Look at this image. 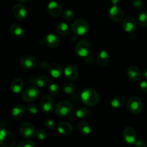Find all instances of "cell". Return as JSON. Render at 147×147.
<instances>
[{"label": "cell", "instance_id": "cell-1", "mask_svg": "<svg viewBox=\"0 0 147 147\" xmlns=\"http://www.w3.org/2000/svg\"><path fill=\"white\" fill-rule=\"evenodd\" d=\"M99 95L93 89H86L81 93V100L87 106H94L99 102Z\"/></svg>", "mask_w": 147, "mask_h": 147}, {"label": "cell", "instance_id": "cell-2", "mask_svg": "<svg viewBox=\"0 0 147 147\" xmlns=\"http://www.w3.org/2000/svg\"><path fill=\"white\" fill-rule=\"evenodd\" d=\"M16 144L15 136L6 129H0V146L3 147H14Z\"/></svg>", "mask_w": 147, "mask_h": 147}, {"label": "cell", "instance_id": "cell-3", "mask_svg": "<svg viewBox=\"0 0 147 147\" xmlns=\"http://www.w3.org/2000/svg\"><path fill=\"white\" fill-rule=\"evenodd\" d=\"M72 31L78 35H84L88 32L89 24L86 20L83 19L76 20L71 25Z\"/></svg>", "mask_w": 147, "mask_h": 147}, {"label": "cell", "instance_id": "cell-4", "mask_svg": "<svg viewBox=\"0 0 147 147\" xmlns=\"http://www.w3.org/2000/svg\"><path fill=\"white\" fill-rule=\"evenodd\" d=\"M91 50V45L86 40H80L76 46V53L78 56L82 58H86L90 55Z\"/></svg>", "mask_w": 147, "mask_h": 147}, {"label": "cell", "instance_id": "cell-5", "mask_svg": "<svg viewBox=\"0 0 147 147\" xmlns=\"http://www.w3.org/2000/svg\"><path fill=\"white\" fill-rule=\"evenodd\" d=\"M73 110V105L68 101H61L55 108L56 114L60 117H65L70 115Z\"/></svg>", "mask_w": 147, "mask_h": 147}, {"label": "cell", "instance_id": "cell-6", "mask_svg": "<svg viewBox=\"0 0 147 147\" xmlns=\"http://www.w3.org/2000/svg\"><path fill=\"white\" fill-rule=\"evenodd\" d=\"M127 108L131 113L139 114L143 109V105L139 98L131 97L127 102Z\"/></svg>", "mask_w": 147, "mask_h": 147}, {"label": "cell", "instance_id": "cell-7", "mask_svg": "<svg viewBox=\"0 0 147 147\" xmlns=\"http://www.w3.org/2000/svg\"><path fill=\"white\" fill-rule=\"evenodd\" d=\"M40 96V91H39L38 87L34 86H31L30 87L27 88L23 92L22 99L25 102H33L36 100Z\"/></svg>", "mask_w": 147, "mask_h": 147}, {"label": "cell", "instance_id": "cell-8", "mask_svg": "<svg viewBox=\"0 0 147 147\" xmlns=\"http://www.w3.org/2000/svg\"><path fill=\"white\" fill-rule=\"evenodd\" d=\"M20 133L25 138H32L35 135V128L34 125L29 122H24L20 127Z\"/></svg>", "mask_w": 147, "mask_h": 147}, {"label": "cell", "instance_id": "cell-9", "mask_svg": "<svg viewBox=\"0 0 147 147\" xmlns=\"http://www.w3.org/2000/svg\"><path fill=\"white\" fill-rule=\"evenodd\" d=\"M20 66L23 69L30 70V69H32L33 68L35 67L37 61H36L35 58L33 57L32 56L28 55V56H24L23 57H22L20 59Z\"/></svg>", "mask_w": 147, "mask_h": 147}, {"label": "cell", "instance_id": "cell-10", "mask_svg": "<svg viewBox=\"0 0 147 147\" xmlns=\"http://www.w3.org/2000/svg\"><path fill=\"white\" fill-rule=\"evenodd\" d=\"M42 110L45 113H50L54 108V101L50 96H45L42 98L40 102Z\"/></svg>", "mask_w": 147, "mask_h": 147}, {"label": "cell", "instance_id": "cell-11", "mask_svg": "<svg viewBox=\"0 0 147 147\" xmlns=\"http://www.w3.org/2000/svg\"><path fill=\"white\" fill-rule=\"evenodd\" d=\"M47 10L50 15L53 17H57L63 13V7L57 1H52L47 5Z\"/></svg>", "mask_w": 147, "mask_h": 147}, {"label": "cell", "instance_id": "cell-12", "mask_svg": "<svg viewBox=\"0 0 147 147\" xmlns=\"http://www.w3.org/2000/svg\"><path fill=\"white\" fill-rule=\"evenodd\" d=\"M122 25L125 31L129 33H134L136 30V20L131 16H128L123 20Z\"/></svg>", "mask_w": 147, "mask_h": 147}, {"label": "cell", "instance_id": "cell-13", "mask_svg": "<svg viewBox=\"0 0 147 147\" xmlns=\"http://www.w3.org/2000/svg\"><path fill=\"white\" fill-rule=\"evenodd\" d=\"M123 138L129 144H135L136 141V133L132 127H127L123 131Z\"/></svg>", "mask_w": 147, "mask_h": 147}, {"label": "cell", "instance_id": "cell-14", "mask_svg": "<svg viewBox=\"0 0 147 147\" xmlns=\"http://www.w3.org/2000/svg\"><path fill=\"white\" fill-rule=\"evenodd\" d=\"M30 84L37 87L44 88L48 86L50 84V79L46 76H40L36 78H32L30 79Z\"/></svg>", "mask_w": 147, "mask_h": 147}, {"label": "cell", "instance_id": "cell-15", "mask_svg": "<svg viewBox=\"0 0 147 147\" xmlns=\"http://www.w3.org/2000/svg\"><path fill=\"white\" fill-rule=\"evenodd\" d=\"M12 12L14 17L19 20H23L27 15V9L21 4H15L12 8Z\"/></svg>", "mask_w": 147, "mask_h": 147}, {"label": "cell", "instance_id": "cell-16", "mask_svg": "<svg viewBox=\"0 0 147 147\" xmlns=\"http://www.w3.org/2000/svg\"><path fill=\"white\" fill-rule=\"evenodd\" d=\"M109 15L113 21L120 22L123 18V12L121 8L115 5L111 7L109 10Z\"/></svg>", "mask_w": 147, "mask_h": 147}, {"label": "cell", "instance_id": "cell-17", "mask_svg": "<svg viewBox=\"0 0 147 147\" xmlns=\"http://www.w3.org/2000/svg\"><path fill=\"white\" fill-rule=\"evenodd\" d=\"M64 74L67 80L75 81L78 76V71L76 66L69 65L65 68Z\"/></svg>", "mask_w": 147, "mask_h": 147}, {"label": "cell", "instance_id": "cell-18", "mask_svg": "<svg viewBox=\"0 0 147 147\" xmlns=\"http://www.w3.org/2000/svg\"><path fill=\"white\" fill-rule=\"evenodd\" d=\"M45 43L48 47L57 48L60 43V40L56 35L53 33H50L47 35L45 37Z\"/></svg>", "mask_w": 147, "mask_h": 147}, {"label": "cell", "instance_id": "cell-19", "mask_svg": "<svg viewBox=\"0 0 147 147\" xmlns=\"http://www.w3.org/2000/svg\"><path fill=\"white\" fill-rule=\"evenodd\" d=\"M127 75L129 79L134 82H138L142 78V72L136 66H131L128 69Z\"/></svg>", "mask_w": 147, "mask_h": 147}, {"label": "cell", "instance_id": "cell-20", "mask_svg": "<svg viewBox=\"0 0 147 147\" xmlns=\"http://www.w3.org/2000/svg\"><path fill=\"white\" fill-rule=\"evenodd\" d=\"M49 71L51 76L53 78H59L63 74V69L60 65L59 63H52L50 66H48Z\"/></svg>", "mask_w": 147, "mask_h": 147}, {"label": "cell", "instance_id": "cell-21", "mask_svg": "<svg viewBox=\"0 0 147 147\" xmlns=\"http://www.w3.org/2000/svg\"><path fill=\"white\" fill-rule=\"evenodd\" d=\"M26 108L22 105H17L14 106L11 110V115L15 119H20L24 115Z\"/></svg>", "mask_w": 147, "mask_h": 147}, {"label": "cell", "instance_id": "cell-22", "mask_svg": "<svg viewBox=\"0 0 147 147\" xmlns=\"http://www.w3.org/2000/svg\"><path fill=\"white\" fill-rule=\"evenodd\" d=\"M109 54L106 50H101L97 56V63L100 66H104L109 63Z\"/></svg>", "mask_w": 147, "mask_h": 147}, {"label": "cell", "instance_id": "cell-23", "mask_svg": "<svg viewBox=\"0 0 147 147\" xmlns=\"http://www.w3.org/2000/svg\"><path fill=\"white\" fill-rule=\"evenodd\" d=\"M57 131L62 135H69L73 131L72 125L67 122H60L57 126Z\"/></svg>", "mask_w": 147, "mask_h": 147}, {"label": "cell", "instance_id": "cell-24", "mask_svg": "<svg viewBox=\"0 0 147 147\" xmlns=\"http://www.w3.org/2000/svg\"><path fill=\"white\" fill-rule=\"evenodd\" d=\"M24 87V82L20 78H16L11 82V89L14 93H20Z\"/></svg>", "mask_w": 147, "mask_h": 147}, {"label": "cell", "instance_id": "cell-25", "mask_svg": "<svg viewBox=\"0 0 147 147\" xmlns=\"http://www.w3.org/2000/svg\"><path fill=\"white\" fill-rule=\"evenodd\" d=\"M56 32L62 36L68 35L70 33V27L65 22H60L56 26Z\"/></svg>", "mask_w": 147, "mask_h": 147}, {"label": "cell", "instance_id": "cell-26", "mask_svg": "<svg viewBox=\"0 0 147 147\" xmlns=\"http://www.w3.org/2000/svg\"><path fill=\"white\" fill-rule=\"evenodd\" d=\"M10 33L16 37H22L24 35V30L22 27L18 24H13L9 27Z\"/></svg>", "mask_w": 147, "mask_h": 147}, {"label": "cell", "instance_id": "cell-27", "mask_svg": "<svg viewBox=\"0 0 147 147\" xmlns=\"http://www.w3.org/2000/svg\"><path fill=\"white\" fill-rule=\"evenodd\" d=\"M125 102H126V100H125V98L123 97L116 96L113 98L111 104L112 108H115V109H119V108H122Z\"/></svg>", "mask_w": 147, "mask_h": 147}, {"label": "cell", "instance_id": "cell-28", "mask_svg": "<svg viewBox=\"0 0 147 147\" xmlns=\"http://www.w3.org/2000/svg\"><path fill=\"white\" fill-rule=\"evenodd\" d=\"M78 129L80 132L85 135H89L91 133L92 128L90 124L86 121H81L78 124Z\"/></svg>", "mask_w": 147, "mask_h": 147}, {"label": "cell", "instance_id": "cell-29", "mask_svg": "<svg viewBox=\"0 0 147 147\" xmlns=\"http://www.w3.org/2000/svg\"><path fill=\"white\" fill-rule=\"evenodd\" d=\"M89 114H90V111H89V110L86 108H83V107L78 108L76 110V117L78 118H81V119L87 118V117L89 115Z\"/></svg>", "mask_w": 147, "mask_h": 147}, {"label": "cell", "instance_id": "cell-30", "mask_svg": "<svg viewBox=\"0 0 147 147\" xmlns=\"http://www.w3.org/2000/svg\"><path fill=\"white\" fill-rule=\"evenodd\" d=\"M138 24L142 27H147V12H142L138 17Z\"/></svg>", "mask_w": 147, "mask_h": 147}, {"label": "cell", "instance_id": "cell-31", "mask_svg": "<svg viewBox=\"0 0 147 147\" xmlns=\"http://www.w3.org/2000/svg\"><path fill=\"white\" fill-rule=\"evenodd\" d=\"M60 89H61V87L58 84L53 83L49 86V93L51 95L55 96V95H57L60 93Z\"/></svg>", "mask_w": 147, "mask_h": 147}, {"label": "cell", "instance_id": "cell-32", "mask_svg": "<svg viewBox=\"0 0 147 147\" xmlns=\"http://www.w3.org/2000/svg\"><path fill=\"white\" fill-rule=\"evenodd\" d=\"M63 17L65 20H72L74 19L75 13L71 10H66L63 12Z\"/></svg>", "mask_w": 147, "mask_h": 147}, {"label": "cell", "instance_id": "cell-33", "mask_svg": "<svg viewBox=\"0 0 147 147\" xmlns=\"http://www.w3.org/2000/svg\"><path fill=\"white\" fill-rule=\"evenodd\" d=\"M75 90H76V86L72 83L67 84L64 86V91L67 95H72V94L74 93Z\"/></svg>", "mask_w": 147, "mask_h": 147}, {"label": "cell", "instance_id": "cell-34", "mask_svg": "<svg viewBox=\"0 0 147 147\" xmlns=\"http://www.w3.org/2000/svg\"><path fill=\"white\" fill-rule=\"evenodd\" d=\"M132 6L137 10H142L144 8V2L142 0H133Z\"/></svg>", "mask_w": 147, "mask_h": 147}, {"label": "cell", "instance_id": "cell-35", "mask_svg": "<svg viewBox=\"0 0 147 147\" xmlns=\"http://www.w3.org/2000/svg\"><path fill=\"white\" fill-rule=\"evenodd\" d=\"M27 110L31 115H35L38 112V108L34 104H30L27 107Z\"/></svg>", "mask_w": 147, "mask_h": 147}, {"label": "cell", "instance_id": "cell-36", "mask_svg": "<svg viewBox=\"0 0 147 147\" xmlns=\"http://www.w3.org/2000/svg\"><path fill=\"white\" fill-rule=\"evenodd\" d=\"M17 147H35V144L33 141L27 140V141H21L17 145Z\"/></svg>", "mask_w": 147, "mask_h": 147}, {"label": "cell", "instance_id": "cell-37", "mask_svg": "<svg viewBox=\"0 0 147 147\" xmlns=\"http://www.w3.org/2000/svg\"><path fill=\"white\" fill-rule=\"evenodd\" d=\"M35 135L37 137V138L38 140H44L45 138L47 137V133L45 132V131L44 130L41 129V130H38L37 132L35 133Z\"/></svg>", "mask_w": 147, "mask_h": 147}, {"label": "cell", "instance_id": "cell-38", "mask_svg": "<svg viewBox=\"0 0 147 147\" xmlns=\"http://www.w3.org/2000/svg\"><path fill=\"white\" fill-rule=\"evenodd\" d=\"M45 125L47 128L48 129H53L54 128H55V122L52 119H47L45 121Z\"/></svg>", "mask_w": 147, "mask_h": 147}, {"label": "cell", "instance_id": "cell-39", "mask_svg": "<svg viewBox=\"0 0 147 147\" xmlns=\"http://www.w3.org/2000/svg\"><path fill=\"white\" fill-rule=\"evenodd\" d=\"M135 146L136 147H147V144L145 141L140 139L135 142Z\"/></svg>", "mask_w": 147, "mask_h": 147}, {"label": "cell", "instance_id": "cell-40", "mask_svg": "<svg viewBox=\"0 0 147 147\" xmlns=\"http://www.w3.org/2000/svg\"><path fill=\"white\" fill-rule=\"evenodd\" d=\"M140 87L142 92H144V93H147V80H144L141 82Z\"/></svg>", "mask_w": 147, "mask_h": 147}, {"label": "cell", "instance_id": "cell-41", "mask_svg": "<svg viewBox=\"0 0 147 147\" xmlns=\"http://www.w3.org/2000/svg\"><path fill=\"white\" fill-rule=\"evenodd\" d=\"M109 1H110V2L111 3L113 6H115V5H117V4H119L120 0H109Z\"/></svg>", "mask_w": 147, "mask_h": 147}, {"label": "cell", "instance_id": "cell-42", "mask_svg": "<svg viewBox=\"0 0 147 147\" xmlns=\"http://www.w3.org/2000/svg\"><path fill=\"white\" fill-rule=\"evenodd\" d=\"M143 74V76H144L145 78H146V79H147V69H144V70L143 74Z\"/></svg>", "mask_w": 147, "mask_h": 147}, {"label": "cell", "instance_id": "cell-43", "mask_svg": "<svg viewBox=\"0 0 147 147\" xmlns=\"http://www.w3.org/2000/svg\"><path fill=\"white\" fill-rule=\"evenodd\" d=\"M16 1H17L20 3H24V2H27L28 0H16Z\"/></svg>", "mask_w": 147, "mask_h": 147}]
</instances>
